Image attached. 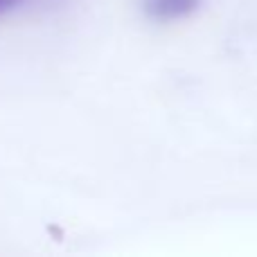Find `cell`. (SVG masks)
<instances>
[{
    "label": "cell",
    "instance_id": "6da1fadb",
    "mask_svg": "<svg viewBox=\"0 0 257 257\" xmlns=\"http://www.w3.org/2000/svg\"><path fill=\"white\" fill-rule=\"evenodd\" d=\"M201 0H142V9L154 21H178L199 9Z\"/></svg>",
    "mask_w": 257,
    "mask_h": 257
},
{
    "label": "cell",
    "instance_id": "7a4b0ae2",
    "mask_svg": "<svg viewBox=\"0 0 257 257\" xmlns=\"http://www.w3.org/2000/svg\"><path fill=\"white\" fill-rule=\"evenodd\" d=\"M27 0H0V18L7 16V14L16 12L18 7H23Z\"/></svg>",
    "mask_w": 257,
    "mask_h": 257
}]
</instances>
